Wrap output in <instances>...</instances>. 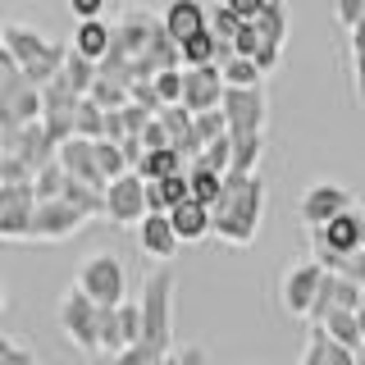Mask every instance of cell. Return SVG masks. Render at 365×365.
I'll list each match as a JSON object with an SVG mask.
<instances>
[{"mask_svg": "<svg viewBox=\"0 0 365 365\" xmlns=\"http://www.w3.org/2000/svg\"><path fill=\"white\" fill-rule=\"evenodd\" d=\"M151 83H155L165 106H182V68H165V73H155Z\"/></svg>", "mask_w": 365, "mask_h": 365, "instance_id": "cell-32", "label": "cell"}, {"mask_svg": "<svg viewBox=\"0 0 365 365\" xmlns=\"http://www.w3.org/2000/svg\"><path fill=\"white\" fill-rule=\"evenodd\" d=\"M329 365H356V351L351 347H342V342L329 338Z\"/></svg>", "mask_w": 365, "mask_h": 365, "instance_id": "cell-44", "label": "cell"}, {"mask_svg": "<svg viewBox=\"0 0 365 365\" xmlns=\"http://www.w3.org/2000/svg\"><path fill=\"white\" fill-rule=\"evenodd\" d=\"M133 233H137V251H142L146 260H160V265H169V260L178 256V247H182V237L174 233V220L160 215V210H151Z\"/></svg>", "mask_w": 365, "mask_h": 365, "instance_id": "cell-12", "label": "cell"}, {"mask_svg": "<svg viewBox=\"0 0 365 365\" xmlns=\"http://www.w3.org/2000/svg\"><path fill=\"white\" fill-rule=\"evenodd\" d=\"M342 279H356V283H365V247L356 251V256H351V260H342Z\"/></svg>", "mask_w": 365, "mask_h": 365, "instance_id": "cell-43", "label": "cell"}, {"mask_svg": "<svg viewBox=\"0 0 365 365\" xmlns=\"http://www.w3.org/2000/svg\"><path fill=\"white\" fill-rule=\"evenodd\" d=\"M137 137L146 142V151H165V146H174V137H169V128H165V119H160V114H155V119L146 123Z\"/></svg>", "mask_w": 365, "mask_h": 365, "instance_id": "cell-35", "label": "cell"}, {"mask_svg": "<svg viewBox=\"0 0 365 365\" xmlns=\"http://www.w3.org/2000/svg\"><path fill=\"white\" fill-rule=\"evenodd\" d=\"M64 182H68V174H64L60 160L41 165V169H37V178H32V187H37V201H55V197H64Z\"/></svg>", "mask_w": 365, "mask_h": 365, "instance_id": "cell-28", "label": "cell"}, {"mask_svg": "<svg viewBox=\"0 0 365 365\" xmlns=\"http://www.w3.org/2000/svg\"><path fill=\"white\" fill-rule=\"evenodd\" d=\"M356 315H361V329H365V283H361V311Z\"/></svg>", "mask_w": 365, "mask_h": 365, "instance_id": "cell-47", "label": "cell"}, {"mask_svg": "<svg viewBox=\"0 0 365 365\" xmlns=\"http://www.w3.org/2000/svg\"><path fill=\"white\" fill-rule=\"evenodd\" d=\"M142 306V342H133L128 351H119L110 365H165L174 356V274L151 269L137 292Z\"/></svg>", "mask_w": 365, "mask_h": 365, "instance_id": "cell-1", "label": "cell"}, {"mask_svg": "<svg viewBox=\"0 0 365 365\" xmlns=\"http://www.w3.org/2000/svg\"><path fill=\"white\" fill-rule=\"evenodd\" d=\"M187 182H192V197L205 201V205H215V201H220V192H224V174H220V169H205V165H192L187 169Z\"/></svg>", "mask_w": 365, "mask_h": 365, "instance_id": "cell-24", "label": "cell"}, {"mask_svg": "<svg viewBox=\"0 0 365 365\" xmlns=\"http://www.w3.org/2000/svg\"><path fill=\"white\" fill-rule=\"evenodd\" d=\"M83 224H87V215L78 210V205H68L64 197L37 201V205H32V237H28V242H41V247L68 242V237H73Z\"/></svg>", "mask_w": 365, "mask_h": 365, "instance_id": "cell-9", "label": "cell"}, {"mask_svg": "<svg viewBox=\"0 0 365 365\" xmlns=\"http://www.w3.org/2000/svg\"><path fill=\"white\" fill-rule=\"evenodd\" d=\"M169 220H174V233L182 242H205V237H215V210L197 197L178 201L174 210H169Z\"/></svg>", "mask_w": 365, "mask_h": 365, "instance_id": "cell-15", "label": "cell"}, {"mask_svg": "<svg viewBox=\"0 0 365 365\" xmlns=\"http://www.w3.org/2000/svg\"><path fill=\"white\" fill-rule=\"evenodd\" d=\"M356 365H365V347H361V351H356Z\"/></svg>", "mask_w": 365, "mask_h": 365, "instance_id": "cell-49", "label": "cell"}, {"mask_svg": "<svg viewBox=\"0 0 365 365\" xmlns=\"http://www.w3.org/2000/svg\"><path fill=\"white\" fill-rule=\"evenodd\" d=\"M160 23H165V32L182 46L187 37H197V32L210 28V9H205L201 0H169L165 14H160Z\"/></svg>", "mask_w": 365, "mask_h": 365, "instance_id": "cell-14", "label": "cell"}, {"mask_svg": "<svg viewBox=\"0 0 365 365\" xmlns=\"http://www.w3.org/2000/svg\"><path fill=\"white\" fill-rule=\"evenodd\" d=\"M73 128H78V137L101 142V137H106V110H101L91 96H83V101H78V114H73Z\"/></svg>", "mask_w": 365, "mask_h": 365, "instance_id": "cell-27", "label": "cell"}, {"mask_svg": "<svg viewBox=\"0 0 365 365\" xmlns=\"http://www.w3.org/2000/svg\"><path fill=\"white\" fill-rule=\"evenodd\" d=\"M192 197V182L187 174H169V178H160V182H146V205L160 215H169L178 201H187Z\"/></svg>", "mask_w": 365, "mask_h": 365, "instance_id": "cell-19", "label": "cell"}, {"mask_svg": "<svg viewBox=\"0 0 365 365\" xmlns=\"http://www.w3.org/2000/svg\"><path fill=\"white\" fill-rule=\"evenodd\" d=\"M174 365H210V356L201 342H182V347H174Z\"/></svg>", "mask_w": 365, "mask_h": 365, "instance_id": "cell-38", "label": "cell"}, {"mask_svg": "<svg viewBox=\"0 0 365 365\" xmlns=\"http://www.w3.org/2000/svg\"><path fill=\"white\" fill-rule=\"evenodd\" d=\"M64 201H68V205H78L87 220H106V192L91 187V182L68 178V182H64Z\"/></svg>", "mask_w": 365, "mask_h": 365, "instance_id": "cell-22", "label": "cell"}, {"mask_svg": "<svg viewBox=\"0 0 365 365\" xmlns=\"http://www.w3.org/2000/svg\"><path fill=\"white\" fill-rule=\"evenodd\" d=\"M351 87H356V106L365 110V41H351Z\"/></svg>", "mask_w": 365, "mask_h": 365, "instance_id": "cell-36", "label": "cell"}, {"mask_svg": "<svg viewBox=\"0 0 365 365\" xmlns=\"http://www.w3.org/2000/svg\"><path fill=\"white\" fill-rule=\"evenodd\" d=\"M228 133V119H224V110H205V114H197V137L205 146L210 142H220V137Z\"/></svg>", "mask_w": 365, "mask_h": 365, "instance_id": "cell-33", "label": "cell"}, {"mask_svg": "<svg viewBox=\"0 0 365 365\" xmlns=\"http://www.w3.org/2000/svg\"><path fill=\"white\" fill-rule=\"evenodd\" d=\"M0 365H37V351H28L23 342H14L9 338V347H5V361Z\"/></svg>", "mask_w": 365, "mask_h": 365, "instance_id": "cell-42", "label": "cell"}, {"mask_svg": "<svg viewBox=\"0 0 365 365\" xmlns=\"http://www.w3.org/2000/svg\"><path fill=\"white\" fill-rule=\"evenodd\" d=\"M78 288H83L96 306H123V292H128V269L114 251H91V256L78 265Z\"/></svg>", "mask_w": 365, "mask_h": 365, "instance_id": "cell-5", "label": "cell"}, {"mask_svg": "<svg viewBox=\"0 0 365 365\" xmlns=\"http://www.w3.org/2000/svg\"><path fill=\"white\" fill-rule=\"evenodd\" d=\"M146 215H151V205H146V178L142 174L110 178V187H106V220L114 228H137Z\"/></svg>", "mask_w": 365, "mask_h": 365, "instance_id": "cell-8", "label": "cell"}, {"mask_svg": "<svg viewBox=\"0 0 365 365\" xmlns=\"http://www.w3.org/2000/svg\"><path fill=\"white\" fill-rule=\"evenodd\" d=\"M220 110H224V119H228V137L265 133V123H269V96H265V87H228Z\"/></svg>", "mask_w": 365, "mask_h": 365, "instance_id": "cell-7", "label": "cell"}, {"mask_svg": "<svg viewBox=\"0 0 365 365\" xmlns=\"http://www.w3.org/2000/svg\"><path fill=\"white\" fill-rule=\"evenodd\" d=\"M351 41H365V14H361V23L351 28Z\"/></svg>", "mask_w": 365, "mask_h": 365, "instance_id": "cell-46", "label": "cell"}, {"mask_svg": "<svg viewBox=\"0 0 365 365\" xmlns=\"http://www.w3.org/2000/svg\"><path fill=\"white\" fill-rule=\"evenodd\" d=\"M324 274H329V269L319 265L315 256L292 260V265L283 269V279H279V302H283V311H288L292 319H306V324H311V306H315V297H319Z\"/></svg>", "mask_w": 365, "mask_h": 365, "instance_id": "cell-6", "label": "cell"}, {"mask_svg": "<svg viewBox=\"0 0 365 365\" xmlns=\"http://www.w3.org/2000/svg\"><path fill=\"white\" fill-rule=\"evenodd\" d=\"M68 46H73L78 55H87V60L101 64L110 55V46H114V23H106V19H83L73 28V41H68Z\"/></svg>", "mask_w": 365, "mask_h": 365, "instance_id": "cell-16", "label": "cell"}, {"mask_svg": "<svg viewBox=\"0 0 365 365\" xmlns=\"http://www.w3.org/2000/svg\"><path fill=\"white\" fill-rule=\"evenodd\" d=\"M251 23L260 28V37H265L269 55H279V60H283V41H288V5H283V0H269V5L260 9Z\"/></svg>", "mask_w": 365, "mask_h": 365, "instance_id": "cell-17", "label": "cell"}, {"mask_svg": "<svg viewBox=\"0 0 365 365\" xmlns=\"http://www.w3.org/2000/svg\"><path fill=\"white\" fill-rule=\"evenodd\" d=\"M19 73H23V64L14 60V51H9V46L0 41V87H5V83H14Z\"/></svg>", "mask_w": 365, "mask_h": 365, "instance_id": "cell-41", "label": "cell"}, {"mask_svg": "<svg viewBox=\"0 0 365 365\" xmlns=\"http://www.w3.org/2000/svg\"><path fill=\"white\" fill-rule=\"evenodd\" d=\"M55 160L64 165V174L68 178H78V182H91V187H101L106 192L110 187V178L101 174V165H96V142L91 137H68V142H60V151H55Z\"/></svg>", "mask_w": 365, "mask_h": 365, "instance_id": "cell-13", "label": "cell"}, {"mask_svg": "<svg viewBox=\"0 0 365 365\" xmlns=\"http://www.w3.org/2000/svg\"><path fill=\"white\" fill-rule=\"evenodd\" d=\"M302 365H329V334L319 324H311V342L302 351Z\"/></svg>", "mask_w": 365, "mask_h": 365, "instance_id": "cell-34", "label": "cell"}, {"mask_svg": "<svg viewBox=\"0 0 365 365\" xmlns=\"http://www.w3.org/2000/svg\"><path fill=\"white\" fill-rule=\"evenodd\" d=\"M96 165H101V174H106V178L133 174V169H128V155H123V146L110 142V137H101V142H96Z\"/></svg>", "mask_w": 365, "mask_h": 365, "instance_id": "cell-29", "label": "cell"}, {"mask_svg": "<svg viewBox=\"0 0 365 365\" xmlns=\"http://www.w3.org/2000/svg\"><path fill=\"white\" fill-rule=\"evenodd\" d=\"M60 78L78 91V96H87L91 83L101 78V64H96V60H87V55H78L73 46H68V60H64V68H60Z\"/></svg>", "mask_w": 365, "mask_h": 365, "instance_id": "cell-21", "label": "cell"}, {"mask_svg": "<svg viewBox=\"0 0 365 365\" xmlns=\"http://www.w3.org/2000/svg\"><path fill=\"white\" fill-rule=\"evenodd\" d=\"M106 5H110V0H68V14H73L78 23H83V19H101Z\"/></svg>", "mask_w": 365, "mask_h": 365, "instance_id": "cell-39", "label": "cell"}, {"mask_svg": "<svg viewBox=\"0 0 365 365\" xmlns=\"http://www.w3.org/2000/svg\"><path fill=\"white\" fill-rule=\"evenodd\" d=\"M324 329L334 342H342V347H351V351H361L365 347V329H361V315L356 311H342V306H334V311L324 315Z\"/></svg>", "mask_w": 365, "mask_h": 365, "instance_id": "cell-18", "label": "cell"}, {"mask_svg": "<svg viewBox=\"0 0 365 365\" xmlns=\"http://www.w3.org/2000/svg\"><path fill=\"white\" fill-rule=\"evenodd\" d=\"M133 174H142L146 182H160L169 174H187V160H182L178 146H165V151H146V160L133 169Z\"/></svg>", "mask_w": 365, "mask_h": 365, "instance_id": "cell-20", "label": "cell"}, {"mask_svg": "<svg viewBox=\"0 0 365 365\" xmlns=\"http://www.w3.org/2000/svg\"><path fill=\"white\" fill-rule=\"evenodd\" d=\"M260 155H265V133L233 137V169H237V174H256Z\"/></svg>", "mask_w": 365, "mask_h": 365, "instance_id": "cell-26", "label": "cell"}, {"mask_svg": "<svg viewBox=\"0 0 365 365\" xmlns=\"http://www.w3.org/2000/svg\"><path fill=\"white\" fill-rule=\"evenodd\" d=\"M128 347L123 342V324H119V306H101V356H119Z\"/></svg>", "mask_w": 365, "mask_h": 365, "instance_id": "cell-25", "label": "cell"}, {"mask_svg": "<svg viewBox=\"0 0 365 365\" xmlns=\"http://www.w3.org/2000/svg\"><path fill=\"white\" fill-rule=\"evenodd\" d=\"M265 201H269V187L260 174H237V169H228L224 174V192L220 201L210 205L215 210V237L228 247H251L260 233V224H265Z\"/></svg>", "mask_w": 365, "mask_h": 365, "instance_id": "cell-2", "label": "cell"}, {"mask_svg": "<svg viewBox=\"0 0 365 365\" xmlns=\"http://www.w3.org/2000/svg\"><path fill=\"white\" fill-rule=\"evenodd\" d=\"M224 5H233V9H237V14H242V19H256L260 9L269 5V0H224Z\"/></svg>", "mask_w": 365, "mask_h": 365, "instance_id": "cell-45", "label": "cell"}, {"mask_svg": "<svg viewBox=\"0 0 365 365\" xmlns=\"http://www.w3.org/2000/svg\"><path fill=\"white\" fill-rule=\"evenodd\" d=\"M334 14H338V23H342V28H356V23H361V14H365V0H334Z\"/></svg>", "mask_w": 365, "mask_h": 365, "instance_id": "cell-37", "label": "cell"}, {"mask_svg": "<svg viewBox=\"0 0 365 365\" xmlns=\"http://www.w3.org/2000/svg\"><path fill=\"white\" fill-rule=\"evenodd\" d=\"M365 247V210H342L338 220H329L324 228H311V256L324 269H342V260H351Z\"/></svg>", "mask_w": 365, "mask_h": 365, "instance_id": "cell-4", "label": "cell"}, {"mask_svg": "<svg viewBox=\"0 0 365 365\" xmlns=\"http://www.w3.org/2000/svg\"><path fill=\"white\" fill-rule=\"evenodd\" d=\"M197 165H205V169H220V174H228V169H233V137H220V142H210L205 146V155L197 160Z\"/></svg>", "mask_w": 365, "mask_h": 365, "instance_id": "cell-31", "label": "cell"}, {"mask_svg": "<svg viewBox=\"0 0 365 365\" xmlns=\"http://www.w3.org/2000/svg\"><path fill=\"white\" fill-rule=\"evenodd\" d=\"M224 83L228 87H265V68L256 60H242V55H233V60H224Z\"/></svg>", "mask_w": 365, "mask_h": 365, "instance_id": "cell-23", "label": "cell"}, {"mask_svg": "<svg viewBox=\"0 0 365 365\" xmlns=\"http://www.w3.org/2000/svg\"><path fill=\"white\" fill-rule=\"evenodd\" d=\"M0 28H5V23H0Z\"/></svg>", "mask_w": 365, "mask_h": 365, "instance_id": "cell-50", "label": "cell"}, {"mask_svg": "<svg viewBox=\"0 0 365 365\" xmlns=\"http://www.w3.org/2000/svg\"><path fill=\"white\" fill-rule=\"evenodd\" d=\"M356 197H351L342 182H311V187L302 192V201H297V215H302L306 228H324L329 220H338L342 210H351Z\"/></svg>", "mask_w": 365, "mask_h": 365, "instance_id": "cell-10", "label": "cell"}, {"mask_svg": "<svg viewBox=\"0 0 365 365\" xmlns=\"http://www.w3.org/2000/svg\"><path fill=\"white\" fill-rule=\"evenodd\" d=\"M151 119H155V114L146 110V106H137V101H128V106H123V123H128V133H142Z\"/></svg>", "mask_w": 365, "mask_h": 365, "instance_id": "cell-40", "label": "cell"}, {"mask_svg": "<svg viewBox=\"0 0 365 365\" xmlns=\"http://www.w3.org/2000/svg\"><path fill=\"white\" fill-rule=\"evenodd\" d=\"M242 23H247V19L237 14L233 5H215V9H210V32H215L220 41H228V46L237 41V32H242Z\"/></svg>", "mask_w": 365, "mask_h": 365, "instance_id": "cell-30", "label": "cell"}, {"mask_svg": "<svg viewBox=\"0 0 365 365\" xmlns=\"http://www.w3.org/2000/svg\"><path fill=\"white\" fill-rule=\"evenodd\" d=\"M0 311H5V283H0Z\"/></svg>", "mask_w": 365, "mask_h": 365, "instance_id": "cell-48", "label": "cell"}, {"mask_svg": "<svg viewBox=\"0 0 365 365\" xmlns=\"http://www.w3.org/2000/svg\"><path fill=\"white\" fill-rule=\"evenodd\" d=\"M224 68L220 64H201V68H182V106L192 114H205V110H220L224 106Z\"/></svg>", "mask_w": 365, "mask_h": 365, "instance_id": "cell-11", "label": "cell"}, {"mask_svg": "<svg viewBox=\"0 0 365 365\" xmlns=\"http://www.w3.org/2000/svg\"><path fill=\"white\" fill-rule=\"evenodd\" d=\"M55 324H60L64 342H73L83 356H101V306L78 288H64L55 302Z\"/></svg>", "mask_w": 365, "mask_h": 365, "instance_id": "cell-3", "label": "cell"}]
</instances>
